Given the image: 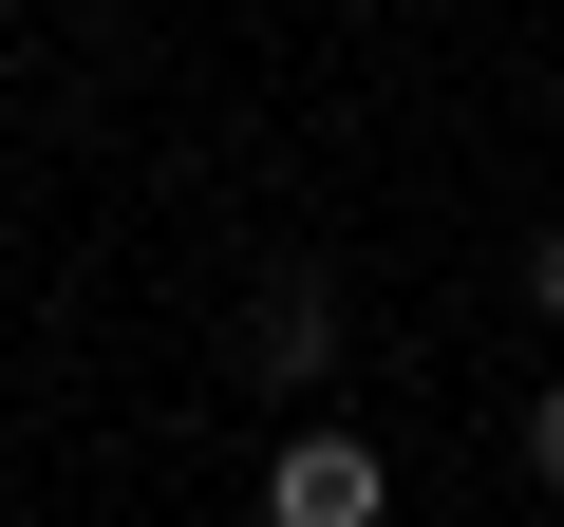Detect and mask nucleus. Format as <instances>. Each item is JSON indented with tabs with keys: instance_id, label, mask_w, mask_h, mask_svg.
Here are the masks:
<instances>
[{
	"instance_id": "obj_1",
	"label": "nucleus",
	"mask_w": 564,
	"mask_h": 527,
	"mask_svg": "<svg viewBox=\"0 0 564 527\" xmlns=\"http://www.w3.org/2000/svg\"><path fill=\"white\" fill-rule=\"evenodd\" d=\"M321 358H339V302H321V264H282V283L245 302V377L263 396H321Z\"/></svg>"
},
{
	"instance_id": "obj_2",
	"label": "nucleus",
	"mask_w": 564,
	"mask_h": 527,
	"mask_svg": "<svg viewBox=\"0 0 564 527\" xmlns=\"http://www.w3.org/2000/svg\"><path fill=\"white\" fill-rule=\"evenodd\" d=\"M263 508H282V527H377V452H358V433H282V452H263Z\"/></svg>"
},
{
	"instance_id": "obj_3",
	"label": "nucleus",
	"mask_w": 564,
	"mask_h": 527,
	"mask_svg": "<svg viewBox=\"0 0 564 527\" xmlns=\"http://www.w3.org/2000/svg\"><path fill=\"white\" fill-rule=\"evenodd\" d=\"M527 471H545V490H564V377H545V396H527Z\"/></svg>"
},
{
	"instance_id": "obj_4",
	"label": "nucleus",
	"mask_w": 564,
	"mask_h": 527,
	"mask_svg": "<svg viewBox=\"0 0 564 527\" xmlns=\"http://www.w3.org/2000/svg\"><path fill=\"white\" fill-rule=\"evenodd\" d=\"M527 302H545V321H564V226H545V245H527Z\"/></svg>"
}]
</instances>
